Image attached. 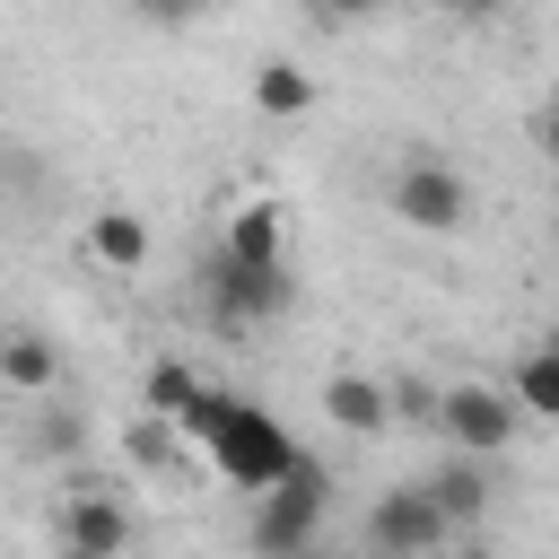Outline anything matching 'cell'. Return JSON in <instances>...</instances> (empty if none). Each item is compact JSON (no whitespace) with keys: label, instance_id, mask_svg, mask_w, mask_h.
I'll return each instance as SVG.
<instances>
[{"label":"cell","instance_id":"obj_17","mask_svg":"<svg viewBox=\"0 0 559 559\" xmlns=\"http://www.w3.org/2000/svg\"><path fill=\"white\" fill-rule=\"evenodd\" d=\"M393 411H402V419H428V428H437V393H428V384H402V393H393Z\"/></svg>","mask_w":559,"mask_h":559},{"label":"cell","instance_id":"obj_21","mask_svg":"<svg viewBox=\"0 0 559 559\" xmlns=\"http://www.w3.org/2000/svg\"><path fill=\"white\" fill-rule=\"evenodd\" d=\"M542 157H550V166H559V105H550V114H542Z\"/></svg>","mask_w":559,"mask_h":559},{"label":"cell","instance_id":"obj_4","mask_svg":"<svg viewBox=\"0 0 559 559\" xmlns=\"http://www.w3.org/2000/svg\"><path fill=\"white\" fill-rule=\"evenodd\" d=\"M393 218L402 227H419V236H454L463 218H472V183L445 166V157H402V175H393Z\"/></svg>","mask_w":559,"mask_h":559},{"label":"cell","instance_id":"obj_5","mask_svg":"<svg viewBox=\"0 0 559 559\" xmlns=\"http://www.w3.org/2000/svg\"><path fill=\"white\" fill-rule=\"evenodd\" d=\"M201 280H210V314H218L227 332H245V323H262V314L288 306V271H253V262H236L227 245H210Z\"/></svg>","mask_w":559,"mask_h":559},{"label":"cell","instance_id":"obj_1","mask_svg":"<svg viewBox=\"0 0 559 559\" xmlns=\"http://www.w3.org/2000/svg\"><path fill=\"white\" fill-rule=\"evenodd\" d=\"M323 515H332V472H323L314 454H297V463L280 472V489L253 498V550H262V559H314Z\"/></svg>","mask_w":559,"mask_h":559},{"label":"cell","instance_id":"obj_18","mask_svg":"<svg viewBox=\"0 0 559 559\" xmlns=\"http://www.w3.org/2000/svg\"><path fill=\"white\" fill-rule=\"evenodd\" d=\"M437 9H445V17H463V26H480V17H498L507 0H437Z\"/></svg>","mask_w":559,"mask_h":559},{"label":"cell","instance_id":"obj_19","mask_svg":"<svg viewBox=\"0 0 559 559\" xmlns=\"http://www.w3.org/2000/svg\"><path fill=\"white\" fill-rule=\"evenodd\" d=\"M44 445L52 454H79V419H44Z\"/></svg>","mask_w":559,"mask_h":559},{"label":"cell","instance_id":"obj_12","mask_svg":"<svg viewBox=\"0 0 559 559\" xmlns=\"http://www.w3.org/2000/svg\"><path fill=\"white\" fill-rule=\"evenodd\" d=\"M87 253H96L105 271H140V262H148V218H140V210H96V218H87Z\"/></svg>","mask_w":559,"mask_h":559},{"label":"cell","instance_id":"obj_14","mask_svg":"<svg viewBox=\"0 0 559 559\" xmlns=\"http://www.w3.org/2000/svg\"><path fill=\"white\" fill-rule=\"evenodd\" d=\"M253 105H262L271 122H297V114L314 105V79H306L297 61H262V70H253Z\"/></svg>","mask_w":559,"mask_h":559},{"label":"cell","instance_id":"obj_20","mask_svg":"<svg viewBox=\"0 0 559 559\" xmlns=\"http://www.w3.org/2000/svg\"><path fill=\"white\" fill-rule=\"evenodd\" d=\"M314 9H323V17H332V26H341V17H376V9H384V0H314Z\"/></svg>","mask_w":559,"mask_h":559},{"label":"cell","instance_id":"obj_6","mask_svg":"<svg viewBox=\"0 0 559 559\" xmlns=\"http://www.w3.org/2000/svg\"><path fill=\"white\" fill-rule=\"evenodd\" d=\"M437 428H445V445L454 454H498L507 437H515V393H498V384H454V393H437Z\"/></svg>","mask_w":559,"mask_h":559},{"label":"cell","instance_id":"obj_9","mask_svg":"<svg viewBox=\"0 0 559 559\" xmlns=\"http://www.w3.org/2000/svg\"><path fill=\"white\" fill-rule=\"evenodd\" d=\"M218 245H227L236 262H253V271H288V218H280V201H245Z\"/></svg>","mask_w":559,"mask_h":559},{"label":"cell","instance_id":"obj_7","mask_svg":"<svg viewBox=\"0 0 559 559\" xmlns=\"http://www.w3.org/2000/svg\"><path fill=\"white\" fill-rule=\"evenodd\" d=\"M61 550H87V559H122L131 550V507L105 498V489H79L61 507Z\"/></svg>","mask_w":559,"mask_h":559},{"label":"cell","instance_id":"obj_25","mask_svg":"<svg viewBox=\"0 0 559 559\" xmlns=\"http://www.w3.org/2000/svg\"><path fill=\"white\" fill-rule=\"evenodd\" d=\"M314 559H332V550H314Z\"/></svg>","mask_w":559,"mask_h":559},{"label":"cell","instance_id":"obj_22","mask_svg":"<svg viewBox=\"0 0 559 559\" xmlns=\"http://www.w3.org/2000/svg\"><path fill=\"white\" fill-rule=\"evenodd\" d=\"M454 559H498V550H489V542H463V550H454Z\"/></svg>","mask_w":559,"mask_h":559},{"label":"cell","instance_id":"obj_15","mask_svg":"<svg viewBox=\"0 0 559 559\" xmlns=\"http://www.w3.org/2000/svg\"><path fill=\"white\" fill-rule=\"evenodd\" d=\"M192 393H201V376H192L183 358H157V367H148V419H183Z\"/></svg>","mask_w":559,"mask_h":559},{"label":"cell","instance_id":"obj_16","mask_svg":"<svg viewBox=\"0 0 559 559\" xmlns=\"http://www.w3.org/2000/svg\"><path fill=\"white\" fill-rule=\"evenodd\" d=\"M148 26H192V17H210V9H227V0H131Z\"/></svg>","mask_w":559,"mask_h":559},{"label":"cell","instance_id":"obj_24","mask_svg":"<svg viewBox=\"0 0 559 559\" xmlns=\"http://www.w3.org/2000/svg\"><path fill=\"white\" fill-rule=\"evenodd\" d=\"M550 236H559V210H550Z\"/></svg>","mask_w":559,"mask_h":559},{"label":"cell","instance_id":"obj_10","mask_svg":"<svg viewBox=\"0 0 559 559\" xmlns=\"http://www.w3.org/2000/svg\"><path fill=\"white\" fill-rule=\"evenodd\" d=\"M323 419H341L349 437H376V428H393V384H376V376H332V384H323Z\"/></svg>","mask_w":559,"mask_h":559},{"label":"cell","instance_id":"obj_11","mask_svg":"<svg viewBox=\"0 0 559 559\" xmlns=\"http://www.w3.org/2000/svg\"><path fill=\"white\" fill-rule=\"evenodd\" d=\"M507 393H515V411H524V419H559V332H542V341L515 358Z\"/></svg>","mask_w":559,"mask_h":559},{"label":"cell","instance_id":"obj_3","mask_svg":"<svg viewBox=\"0 0 559 559\" xmlns=\"http://www.w3.org/2000/svg\"><path fill=\"white\" fill-rule=\"evenodd\" d=\"M445 542H454V524L437 515V498L419 480H402L367 507V559H437Z\"/></svg>","mask_w":559,"mask_h":559},{"label":"cell","instance_id":"obj_2","mask_svg":"<svg viewBox=\"0 0 559 559\" xmlns=\"http://www.w3.org/2000/svg\"><path fill=\"white\" fill-rule=\"evenodd\" d=\"M201 454H210L227 480H245V489H280V472H288L306 445H288L271 411H253V402H227V419L210 428V445H201Z\"/></svg>","mask_w":559,"mask_h":559},{"label":"cell","instance_id":"obj_13","mask_svg":"<svg viewBox=\"0 0 559 559\" xmlns=\"http://www.w3.org/2000/svg\"><path fill=\"white\" fill-rule=\"evenodd\" d=\"M52 376H61V358H52L44 332H9V341H0V384H17V393H52Z\"/></svg>","mask_w":559,"mask_h":559},{"label":"cell","instance_id":"obj_23","mask_svg":"<svg viewBox=\"0 0 559 559\" xmlns=\"http://www.w3.org/2000/svg\"><path fill=\"white\" fill-rule=\"evenodd\" d=\"M61 559H87V550H61Z\"/></svg>","mask_w":559,"mask_h":559},{"label":"cell","instance_id":"obj_8","mask_svg":"<svg viewBox=\"0 0 559 559\" xmlns=\"http://www.w3.org/2000/svg\"><path fill=\"white\" fill-rule=\"evenodd\" d=\"M419 489L437 498V515H445L454 533H472V524L489 515V463H480V454H454V463H437Z\"/></svg>","mask_w":559,"mask_h":559}]
</instances>
